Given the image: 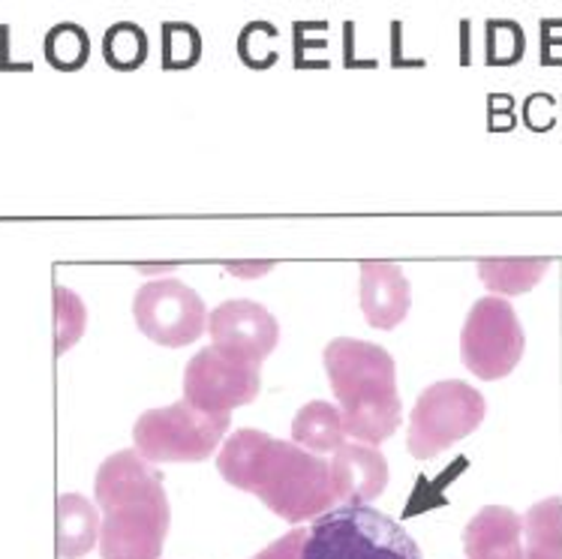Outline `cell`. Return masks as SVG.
Listing matches in <instances>:
<instances>
[{
  "mask_svg": "<svg viewBox=\"0 0 562 559\" xmlns=\"http://www.w3.org/2000/svg\"><path fill=\"white\" fill-rule=\"evenodd\" d=\"M409 308H413V289L401 265L361 262V310L373 328L379 332L397 328L409 316Z\"/></svg>",
  "mask_w": 562,
  "mask_h": 559,
  "instance_id": "obj_12",
  "label": "cell"
},
{
  "mask_svg": "<svg viewBox=\"0 0 562 559\" xmlns=\"http://www.w3.org/2000/svg\"><path fill=\"white\" fill-rule=\"evenodd\" d=\"M301 559H425L415 538L373 505H334L307 529Z\"/></svg>",
  "mask_w": 562,
  "mask_h": 559,
  "instance_id": "obj_4",
  "label": "cell"
},
{
  "mask_svg": "<svg viewBox=\"0 0 562 559\" xmlns=\"http://www.w3.org/2000/svg\"><path fill=\"white\" fill-rule=\"evenodd\" d=\"M470 559H524V517L505 505H484L463 529Z\"/></svg>",
  "mask_w": 562,
  "mask_h": 559,
  "instance_id": "obj_13",
  "label": "cell"
},
{
  "mask_svg": "<svg viewBox=\"0 0 562 559\" xmlns=\"http://www.w3.org/2000/svg\"><path fill=\"white\" fill-rule=\"evenodd\" d=\"M103 57L115 69H136L148 60V36L133 22H117L105 31Z\"/></svg>",
  "mask_w": 562,
  "mask_h": 559,
  "instance_id": "obj_18",
  "label": "cell"
},
{
  "mask_svg": "<svg viewBox=\"0 0 562 559\" xmlns=\"http://www.w3.org/2000/svg\"><path fill=\"white\" fill-rule=\"evenodd\" d=\"M524 57V31L515 22L487 24V64H517Z\"/></svg>",
  "mask_w": 562,
  "mask_h": 559,
  "instance_id": "obj_22",
  "label": "cell"
},
{
  "mask_svg": "<svg viewBox=\"0 0 562 559\" xmlns=\"http://www.w3.org/2000/svg\"><path fill=\"white\" fill-rule=\"evenodd\" d=\"M91 40L79 24H58L46 34V60L55 69H79L88 64Z\"/></svg>",
  "mask_w": 562,
  "mask_h": 559,
  "instance_id": "obj_19",
  "label": "cell"
},
{
  "mask_svg": "<svg viewBox=\"0 0 562 559\" xmlns=\"http://www.w3.org/2000/svg\"><path fill=\"white\" fill-rule=\"evenodd\" d=\"M551 259H479V277L496 298L524 295L548 275Z\"/></svg>",
  "mask_w": 562,
  "mask_h": 559,
  "instance_id": "obj_17",
  "label": "cell"
},
{
  "mask_svg": "<svg viewBox=\"0 0 562 559\" xmlns=\"http://www.w3.org/2000/svg\"><path fill=\"white\" fill-rule=\"evenodd\" d=\"M207 332L214 340L211 346L241 355V358H252V361L268 358L280 340V325L274 316L262 304L247 301V298L223 301L220 308L211 310Z\"/></svg>",
  "mask_w": 562,
  "mask_h": 559,
  "instance_id": "obj_10",
  "label": "cell"
},
{
  "mask_svg": "<svg viewBox=\"0 0 562 559\" xmlns=\"http://www.w3.org/2000/svg\"><path fill=\"white\" fill-rule=\"evenodd\" d=\"M162 36V69H190L202 57V34L193 24L166 22L160 27Z\"/></svg>",
  "mask_w": 562,
  "mask_h": 559,
  "instance_id": "obj_20",
  "label": "cell"
},
{
  "mask_svg": "<svg viewBox=\"0 0 562 559\" xmlns=\"http://www.w3.org/2000/svg\"><path fill=\"white\" fill-rule=\"evenodd\" d=\"M484 403L482 391L472 389L458 379H442L434 382L430 389L418 394L409 415V455L415 460H430L442 455L460 439H467L472 431H479L484 422Z\"/></svg>",
  "mask_w": 562,
  "mask_h": 559,
  "instance_id": "obj_6",
  "label": "cell"
},
{
  "mask_svg": "<svg viewBox=\"0 0 562 559\" xmlns=\"http://www.w3.org/2000/svg\"><path fill=\"white\" fill-rule=\"evenodd\" d=\"M100 521V557L103 559H160L169 536V496L162 476L138 457L136 448H124L105 457L93 481Z\"/></svg>",
  "mask_w": 562,
  "mask_h": 559,
  "instance_id": "obj_2",
  "label": "cell"
},
{
  "mask_svg": "<svg viewBox=\"0 0 562 559\" xmlns=\"http://www.w3.org/2000/svg\"><path fill=\"white\" fill-rule=\"evenodd\" d=\"M322 361L344 412L346 436L370 448L391 439L401 427L403 403L389 349L356 337H337L325 346Z\"/></svg>",
  "mask_w": 562,
  "mask_h": 559,
  "instance_id": "obj_3",
  "label": "cell"
},
{
  "mask_svg": "<svg viewBox=\"0 0 562 559\" xmlns=\"http://www.w3.org/2000/svg\"><path fill=\"white\" fill-rule=\"evenodd\" d=\"M85 322H88V310L81 304V298L69 292L67 286H55V332H58L55 353L64 355L69 346H76L85 332Z\"/></svg>",
  "mask_w": 562,
  "mask_h": 559,
  "instance_id": "obj_21",
  "label": "cell"
},
{
  "mask_svg": "<svg viewBox=\"0 0 562 559\" xmlns=\"http://www.w3.org/2000/svg\"><path fill=\"white\" fill-rule=\"evenodd\" d=\"M328 467H331L337 503L368 505L389 488V460L379 455V448L344 443L334 451Z\"/></svg>",
  "mask_w": 562,
  "mask_h": 559,
  "instance_id": "obj_11",
  "label": "cell"
},
{
  "mask_svg": "<svg viewBox=\"0 0 562 559\" xmlns=\"http://www.w3.org/2000/svg\"><path fill=\"white\" fill-rule=\"evenodd\" d=\"M226 431L229 418H211L187 400H178L172 406L138 415L133 443L148 463H199L217 451Z\"/></svg>",
  "mask_w": 562,
  "mask_h": 559,
  "instance_id": "obj_5",
  "label": "cell"
},
{
  "mask_svg": "<svg viewBox=\"0 0 562 559\" xmlns=\"http://www.w3.org/2000/svg\"><path fill=\"white\" fill-rule=\"evenodd\" d=\"M304 541H307V529L299 526V529H292L283 538H277L271 541L268 548L259 550L252 559H301V548H304Z\"/></svg>",
  "mask_w": 562,
  "mask_h": 559,
  "instance_id": "obj_23",
  "label": "cell"
},
{
  "mask_svg": "<svg viewBox=\"0 0 562 559\" xmlns=\"http://www.w3.org/2000/svg\"><path fill=\"white\" fill-rule=\"evenodd\" d=\"M138 332L148 340L181 349L195 343L207 328V308L184 280H148L133 298Z\"/></svg>",
  "mask_w": 562,
  "mask_h": 559,
  "instance_id": "obj_9",
  "label": "cell"
},
{
  "mask_svg": "<svg viewBox=\"0 0 562 559\" xmlns=\"http://www.w3.org/2000/svg\"><path fill=\"white\" fill-rule=\"evenodd\" d=\"M524 349H527V334L520 328L515 308L505 298H479L460 332L463 367L472 377L494 382L508 377L520 365Z\"/></svg>",
  "mask_w": 562,
  "mask_h": 559,
  "instance_id": "obj_7",
  "label": "cell"
},
{
  "mask_svg": "<svg viewBox=\"0 0 562 559\" xmlns=\"http://www.w3.org/2000/svg\"><path fill=\"white\" fill-rule=\"evenodd\" d=\"M100 541V512L79 493L58 496V557L81 559Z\"/></svg>",
  "mask_w": 562,
  "mask_h": 559,
  "instance_id": "obj_14",
  "label": "cell"
},
{
  "mask_svg": "<svg viewBox=\"0 0 562 559\" xmlns=\"http://www.w3.org/2000/svg\"><path fill=\"white\" fill-rule=\"evenodd\" d=\"M262 389V361L241 358L207 346L190 358L184 370V400L211 418H232V410L247 406Z\"/></svg>",
  "mask_w": 562,
  "mask_h": 559,
  "instance_id": "obj_8",
  "label": "cell"
},
{
  "mask_svg": "<svg viewBox=\"0 0 562 559\" xmlns=\"http://www.w3.org/2000/svg\"><path fill=\"white\" fill-rule=\"evenodd\" d=\"M223 479L238 491L256 493L277 517L289 524L316 521L337 505L331 467L295 443L244 427L223 443L217 455Z\"/></svg>",
  "mask_w": 562,
  "mask_h": 559,
  "instance_id": "obj_1",
  "label": "cell"
},
{
  "mask_svg": "<svg viewBox=\"0 0 562 559\" xmlns=\"http://www.w3.org/2000/svg\"><path fill=\"white\" fill-rule=\"evenodd\" d=\"M292 443L311 455H328L346 443L344 412L325 400H311L292 418Z\"/></svg>",
  "mask_w": 562,
  "mask_h": 559,
  "instance_id": "obj_15",
  "label": "cell"
},
{
  "mask_svg": "<svg viewBox=\"0 0 562 559\" xmlns=\"http://www.w3.org/2000/svg\"><path fill=\"white\" fill-rule=\"evenodd\" d=\"M524 559H562V500H541L524 514Z\"/></svg>",
  "mask_w": 562,
  "mask_h": 559,
  "instance_id": "obj_16",
  "label": "cell"
}]
</instances>
